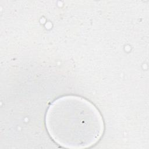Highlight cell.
Listing matches in <instances>:
<instances>
[{
	"mask_svg": "<svg viewBox=\"0 0 149 149\" xmlns=\"http://www.w3.org/2000/svg\"><path fill=\"white\" fill-rule=\"evenodd\" d=\"M45 125L52 140L68 148H84L97 143L104 129L98 109L77 95H64L54 100L45 115Z\"/></svg>",
	"mask_w": 149,
	"mask_h": 149,
	"instance_id": "obj_1",
	"label": "cell"
}]
</instances>
